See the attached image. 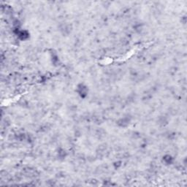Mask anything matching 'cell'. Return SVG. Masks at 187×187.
<instances>
[{
	"instance_id": "cell-1",
	"label": "cell",
	"mask_w": 187,
	"mask_h": 187,
	"mask_svg": "<svg viewBox=\"0 0 187 187\" xmlns=\"http://www.w3.org/2000/svg\"><path fill=\"white\" fill-rule=\"evenodd\" d=\"M76 92L81 98L86 99L89 94V87L84 83H81L77 86Z\"/></svg>"
},
{
	"instance_id": "cell-2",
	"label": "cell",
	"mask_w": 187,
	"mask_h": 187,
	"mask_svg": "<svg viewBox=\"0 0 187 187\" xmlns=\"http://www.w3.org/2000/svg\"><path fill=\"white\" fill-rule=\"evenodd\" d=\"M15 29L16 30V31L15 32V34L17 35L18 38L19 40H22V41L27 40L29 38V37H30V33L29 31L27 30H21L19 26L15 27Z\"/></svg>"
},
{
	"instance_id": "cell-3",
	"label": "cell",
	"mask_w": 187,
	"mask_h": 187,
	"mask_svg": "<svg viewBox=\"0 0 187 187\" xmlns=\"http://www.w3.org/2000/svg\"><path fill=\"white\" fill-rule=\"evenodd\" d=\"M130 122H131V118L127 116V117H123L122 118V119H119L117 122V124L119 125V127H126L130 124Z\"/></svg>"
},
{
	"instance_id": "cell-4",
	"label": "cell",
	"mask_w": 187,
	"mask_h": 187,
	"mask_svg": "<svg viewBox=\"0 0 187 187\" xmlns=\"http://www.w3.org/2000/svg\"><path fill=\"white\" fill-rule=\"evenodd\" d=\"M162 162L165 165H171L174 162V158L171 155L166 154L162 157Z\"/></svg>"
},
{
	"instance_id": "cell-5",
	"label": "cell",
	"mask_w": 187,
	"mask_h": 187,
	"mask_svg": "<svg viewBox=\"0 0 187 187\" xmlns=\"http://www.w3.org/2000/svg\"><path fill=\"white\" fill-rule=\"evenodd\" d=\"M57 154H58V157H59V158H62V159H65L66 155H67V153H66L65 150H64L63 148L59 149V151L57 152Z\"/></svg>"
}]
</instances>
